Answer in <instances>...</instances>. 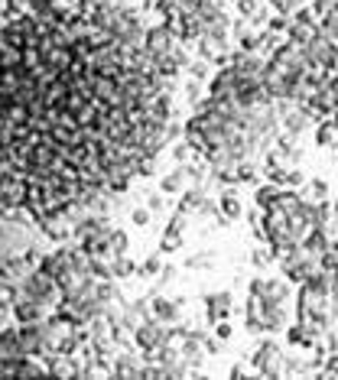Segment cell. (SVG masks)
Here are the masks:
<instances>
[{"instance_id":"cell-10","label":"cell","mask_w":338,"mask_h":380,"mask_svg":"<svg viewBox=\"0 0 338 380\" xmlns=\"http://www.w3.org/2000/svg\"><path fill=\"white\" fill-rule=\"evenodd\" d=\"M179 46V36H176V29L169 26L166 20L153 23V26H147V52L150 56H166V52H173Z\"/></svg>"},{"instance_id":"cell-33","label":"cell","mask_w":338,"mask_h":380,"mask_svg":"<svg viewBox=\"0 0 338 380\" xmlns=\"http://www.w3.org/2000/svg\"><path fill=\"white\" fill-rule=\"evenodd\" d=\"M20 361H23V354L20 358H0V377L4 380L20 377Z\"/></svg>"},{"instance_id":"cell-1","label":"cell","mask_w":338,"mask_h":380,"mask_svg":"<svg viewBox=\"0 0 338 380\" xmlns=\"http://www.w3.org/2000/svg\"><path fill=\"white\" fill-rule=\"evenodd\" d=\"M319 267H322V254L309 250L306 244H296L293 250H287V254L280 257V273H283L293 286H302Z\"/></svg>"},{"instance_id":"cell-25","label":"cell","mask_w":338,"mask_h":380,"mask_svg":"<svg viewBox=\"0 0 338 380\" xmlns=\"http://www.w3.org/2000/svg\"><path fill=\"white\" fill-rule=\"evenodd\" d=\"M52 7H56L59 16H66V20H72V16H78V14H88V4H85V0H52Z\"/></svg>"},{"instance_id":"cell-17","label":"cell","mask_w":338,"mask_h":380,"mask_svg":"<svg viewBox=\"0 0 338 380\" xmlns=\"http://www.w3.org/2000/svg\"><path fill=\"white\" fill-rule=\"evenodd\" d=\"M189 173H185V163H176V169H169L166 175H160V192H166V195L179 198L185 189H189Z\"/></svg>"},{"instance_id":"cell-11","label":"cell","mask_w":338,"mask_h":380,"mask_svg":"<svg viewBox=\"0 0 338 380\" xmlns=\"http://www.w3.org/2000/svg\"><path fill=\"white\" fill-rule=\"evenodd\" d=\"M150 306H153L156 319H163L166 325H173V322H183L189 299H185V296H173V299H169V296H163V292H150Z\"/></svg>"},{"instance_id":"cell-23","label":"cell","mask_w":338,"mask_h":380,"mask_svg":"<svg viewBox=\"0 0 338 380\" xmlns=\"http://www.w3.org/2000/svg\"><path fill=\"white\" fill-rule=\"evenodd\" d=\"M163 250H156V254H150V257H143V260L137 263V277L140 279H153V277H160L163 273V267H166V263H163Z\"/></svg>"},{"instance_id":"cell-6","label":"cell","mask_w":338,"mask_h":380,"mask_svg":"<svg viewBox=\"0 0 338 380\" xmlns=\"http://www.w3.org/2000/svg\"><path fill=\"white\" fill-rule=\"evenodd\" d=\"M20 348H23V354H30V358H43V361L49 358L52 348H49V329H46V319L20 325Z\"/></svg>"},{"instance_id":"cell-38","label":"cell","mask_w":338,"mask_h":380,"mask_svg":"<svg viewBox=\"0 0 338 380\" xmlns=\"http://www.w3.org/2000/svg\"><path fill=\"white\" fill-rule=\"evenodd\" d=\"M244 332H250V335H267L264 315H244Z\"/></svg>"},{"instance_id":"cell-30","label":"cell","mask_w":338,"mask_h":380,"mask_svg":"<svg viewBox=\"0 0 338 380\" xmlns=\"http://www.w3.org/2000/svg\"><path fill=\"white\" fill-rule=\"evenodd\" d=\"M208 66H212V62H208V58H192L189 66H185V78H212V75H208Z\"/></svg>"},{"instance_id":"cell-21","label":"cell","mask_w":338,"mask_h":380,"mask_svg":"<svg viewBox=\"0 0 338 380\" xmlns=\"http://www.w3.org/2000/svg\"><path fill=\"white\" fill-rule=\"evenodd\" d=\"M316 146L319 150H332L338 146V117H325L322 124H316Z\"/></svg>"},{"instance_id":"cell-26","label":"cell","mask_w":338,"mask_h":380,"mask_svg":"<svg viewBox=\"0 0 338 380\" xmlns=\"http://www.w3.org/2000/svg\"><path fill=\"white\" fill-rule=\"evenodd\" d=\"M183 244H185V234L163 227V237H160V247H156V250H163V254H176V250L183 247Z\"/></svg>"},{"instance_id":"cell-5","label":"cell","mask_w":338,"mask_h":380,"mask_svg":"<svg viewBox=\"0 0 338 380\" xmlns=\"http://www.w3.org/2000/svg\"><path fill=\"white\" fill-rule=\"evenodd\" d=\"M247 292L257 296L264 306H287L293 299V283L287 277H250Z\"/></svg>"},{"instance_id":"cell-12","label":"cell","mask_w":338,"mask_h":380,"mask_svg":"<svg viewBox=\"0 0 338 380\" xmlns=\"http://www.w3.org/2000/svg\"><path fill=\"white\" fill-rule=\"evenodd\" d=\"M143 367H147V358L140 354L137 344H133V348H121L118 358H114V377L137 380V377H143Z\"/></svg>"},{"instance_id":"cell-40","label":"cell","mask_w":338,"mask_h":380,"mask_svg":"<svg viewBox=\"0 0 338 380\" xmlns=\"http://www.w3.org/2000/svg\"><path fill=\"white\" fill-rule=\"evenodd\" d=\"M202 344H205L208 358H218V354H221V348H225V344H228V342H221V338L212 332V335H205V338H202Z\"/></svg>"},{"instance_id":"cell-28","label":"cell","mask_w":338,"mask_h":380,"mask_svg":"<svg viewBox=\"0 0 338 380\" xmlns=\"http://www.w3.org/2000/svg\"><path fill=\"white\" fill-rule=\"evenodd\" d=\"M127 277H137V263L130 257H114V279H127Z\"/></svg>"},{"instance_id":"cell-18","label":"cell","mask_w":338,"mask_h":380,"mask_svg":"<svg viewBox=\"0 0 338 380\" xmlns=\"http://www.w3.org/2000/svg\"><path fill=\"white\" fill-rule=\"evenodd\" d=\"M218 208H221V215L231 218V221L244 218V202H241V195H237V185H221L218 189Z\"/></svg>"},{"instance_id":"cell-27","label":"cell","mask_w":338,"mask_h":380,"mask_svg":"<svg viewBox=\"0 0 338 380\" xmlns=\"http://www.w3.org/2000/svg\"><path fill=\"white\" fill-rule=\"evenodd\" d=\"M130 250V234L124 227H114L111 231V257H124Z\"/></svg>"},{"instance_id":"cell-9","label":"cell","mask_w":338,"mask_h":380,"mask_svg":"<svg viewBox=\"0 0 338 380\" xmlns=\"http://www.w3.org/2000/svg\"><path fill=\"white\" fill-rule=\"evenodd\" d=\"M39 231H43L46 241L52 244H72L75 241V225L68 221L66 212H52L39 221Z\"/></svg>"},{"instance_id":"cell-44","label":"cell","mask_w":338,"mask_h":380,"mask_svg":"<svg viewBox=\"0 0 338 380\" xmlns=\"http://www.w3.org/2000/svg\"><path fill=\"white\" fill-rule=\"evenodd\" d=\"M306 173H302L299 166H290V179H287V185H293V189H306Z\"/></svg>"},{"instance_id":"cell-14","label":"cell","mask_w":338,"mask_h":380,"mask_svg":"<svg viewBox=\"0 0 338 380\" xmlns=\"http://www.w3.org/2000/svg\"><path fill=\"white\" fill-rule=\"evenodd\" d=\"M237 88H241V78H237L235 66H225V68H215V72H212L205 91L212 98H235Z\"/></svg>"},{"instance_id":"cell-29","label":"cell","mask_w":338,"mask_h":380,"mask_svg":"<svg viewBox=\"0 0 338 380\" xmlns=\"http://www.w3.org/2000/svg\"><path fill=\"white\" fill-rule=\"evenodd\" d=\"M302 192H306L312 202H325V198H329V183H325V179H309Z\"/></svg>"},{"instance_id":"cell-8","label":"cell","mask_w":338,"mask_h":380,"mask_svg":"<svg viewBox=\"0 0 338 380\" xmlns=\"http://www.w3.org/2000/svg\"><path fill=\"white\" fill-rule=\"evenodd\" d=\"M166 335H169V325L163 319H156V315H150L147 322H140L137 329H133V344H137L140 351H156L166 344Z\"/></svg>"},{"instance_id":"cell-32","label":"cell","mask_w":338,"mask_h":380,"mask_svg":"<svg viewBox=\"0 0 338 380\" xmlns=\"http://www.w3.org/2000/svg\"><path fill=\"white\" fill-rule=\"evenodd\" d=\"M237 7V16H244V20H254V16L264 10V0H235Z\"/></svg>"},{"instance_id":"cell-41","label":"cell","mask_w":338,"mask_h":380,"mask_svg":"<svg viewBox=\"0 0 338 380\" xmlns=\"http://www.w3.org/2000/svg\"><path fill=\"white\" fill-rule=\"evenodd\" d=\"M322 377H335L338 380V351H332V354H325V361H322Z\"/></svg>"},{"instance_id":"cell-43","label":"cell","mask_w":338,"mask_h":380,"mask_svg":"<svg viewBox=\"0 0 338 380\" xmlns=\"http://www.w3.org/2000/svg\"><path fill=\"white\" fill-rule=\"evenodd\" d=\"M130 221H133L137 227H147L150 221H153V212H150L147 205H143V208H133V212H130Z\"/></svg>"},{"instance_id":"cell-37","label":"cell","mask_w":338,"mask_h":380,"mask_svg":"<svg viewBox=\"0 0 338 380\" xmlns=\"http://www.w3.org/2000/svg\"><path fill=\"white\" fill-rule=\"evenodd\" d=\"M195 156H199V153H195L185 140H179V143L173 146V160H176V163H189V160H195Z\"/></svg>"},{"instance_id":"cell-42","label":"cell","mask_w":338,"mask_h":380,"mask_svg":"<svg viewBox=\"0 0 338 380\" xmlns=\"http://www.w3.org/2000/svg\"><path fill=\"white\" fill-rule=\"evenodd\" d=\"M147 208L153 215H163L166 212V192H153V195H147Z\"/></svg>"},{"instance_id":"cell-20","label":"cell","mask_w":338,"mask_h":380,"mask_svg":"<svg viewBox=\"0 0 338 380\" xmlns=\"http://www.w3.org/2000/svg\"><path fill=\"white\" fill-rule=\"evenodd\" d=\"M23 354V348H20V325H4L0 329V358H20Z\"/></svg>"},{"instance_id":"cell-4","label":"cell","mask_w":338,"mask_h":380,"mask_svg":"<svg viewBox=\"0 0 338 380\" xmlns=\"http://www.w3.org/2000/svg\"><path fill=\"white\" fill-rule=\"evenodd\" d=\"M16 289H20L23 296H30V299L43 302L46 309H56V306L62 302V286H59V279L52 277V273H46L43 267H36V270H33L30 277L23 279Z\"/></svg>"},{"instance_id":"cell-35","label":"cell","mask_w":338,"mask_h":380,"mask_svg":"<svg viewBox=\"0 0 338 380\" xmlns=\"http://www.w3.org/2000/svg\"><path fill=\"white\" fill-rule=\"evenodd\" d=\"M183 91H185V101H189V108H195V104L202 101V81L199 78H189Z\"/></svg>"},{"instance_id":"cell-36","label":"cell","mask_w":338,"mask_h":380,"mask_svg":"<svg viewBox=\"0 0 338 380\" xmlns=\"http://www.w3.org/2000/svg\"><path fill=\"white\" fill-rule=\"evenodd\" d=\"M287 344H290V348L306 344V325H302V322H296V325H290V329H287Z\"/></svg>"},{"instance_id":"cell-7","label":"cell","mask_w":338,"mask_h":380,"mask_svg":"<svg viewBox=\"0 0 338 380\" xmlns=\"http://www.w3.org/2000/svg\"><path fill=\"white\" fill-rule=\"evenodd\" d=\"M319 33H322V20H319V14L312 7H306V4H302V7L290 16V33H287V36L293 39V43L306 46L309 39H316Z\"/></svg>"},{"instance_id":"cell-39","label":"cell","mask_w":338,"mask_h":380,"mask_svg":"<svg viewBox=\"0 0 338 380\" xmlns=\"http://www.w3.org/2000/svg\"><path fill=\"white\" fill-rule=\"evenodd\" d=\"M176 267H163V273H160V279H156V283H153V289H150V292H163V289H166V286L169 283H173V279H176Z\"/></svg>"},{"instance_id":"cell-15","label":"cell","mask_w":338,"mask_h":380,"mask_svg":"<svg viewBox=\"0 0 338 380\" xmlns=\"http://www.w3.org/2000/svg\"><path fill=\"white\" fill-rule=\"evenodd\" d=\"M46 367H49V377H62V380H75L85 371V364L75 354H59V351H52L46 358Z\"/></svg>"},{"instance_id":"cell-13","label":"cell","mask_w":338,"mask_h":380,"mask_svg":"<svg viewBox=\"0 0 338 380\" xmlns=\"http://www.w3.org/2000/svg\"><path fill=\"white\" fill-rule=\"evenodd\" d=\"M202 306H205V322H208V325H218L221 319H231V312H235V292H231V289L208 292L205 299H202Z\"/></svg>"},{"instance_id":"cell-46","label":"cell","mask_w":338,"mask_h":380,"mask_svg":"<svg viewBox=\"0 0 338 380\" xmlns=\"http://www.w3.org/2000/svg\"><path fill=\"white\" fill-rule=\"evenodd\" d=\"M228 377L231 380H244V377H247V361H237V364H231Z\"/></svg>"},{"instance_id":"cell-16","label":"cell","mask_w":338,"mask_h":380,"mask_svg":"<svg viewBox=\"0 0 338 380\" xmlns=\"http://www.w3.org/2000/svg\"><path fill=\"white\" fill-rule=\"evenodd\" d=\"M33 270H36V263H33L26 254H23V257H4V277H0V279H4V283L20 286Z\"/></svg>"},{"instance_id":"cell-19","label":"cell","mask_w":338,"mask_h":380,"mask_svg":"<svg viewBox=\"0 0 338 380\" xmlns=\"http://www.w3.org/2000/svg\"><path fill=\"white\" fill-rule=\"evenodd\" d=\"M290 329V302L287 306H264V332L267 335H280Z\"/></svg>"},{"instance_id":"cell-34","label":"cell","mask_w":338,"mask_h":380,"mask_svg":"<svg viewBox=\"0 0 338 380\" xmlns=\"http://www.w3.org/2000/svg\"><path fill=\"white\" fill-rule=\"evenodd\" d=\"M260 36H264V46H260V52H264V56H270V52L277 49L283 39H287V33H273V29H264Z\"/></svg>"},{"instance_id":"cell-2","label":"cell","mask_w":338,"mask_h":380,"mask_svg":"<svg viewBox=\"0 0 338 380\" xmlns=\"http://www.w3.org/2000/svg\"><path fill=\"white\" fill-rule=\"evenodd\" d=\"M270 68L277 75H283V78H290V81H296L302 72H309V56H306V46H299V43H293V39H283V43L277 46V49L270 52Z\"/></svg>"},{"instance_id":"cell-3","label":"cell","mask_w":338,"mask_h":380,"mask_svg":"<svg viewBox=\"0 0 338 380\" xmlns=\"http://www.w3.org/2000/svg\"><path fill=\"white\" fill-rule=\"evenodd\" d=\"M283 364H287V348L277 342V335H264L250 354V371H257L260 377H283Z\"/></svg>"},{"instance_id":"cell-31","label":"cell","mask_w":338,"mask_h":380,"mask_svg":"<svg viewBox=\"0 0 338 380\" xmlns=\"http://www.w3.org/2000/svg\"><path fill=\"white\" fill-rule=\"evenodd\" d=\"M302 4H306V0H267V7H270L273 14H283V16H293Z\"/></svg>"},{"instance_id":"cell-24","label":"cell","mask_w":338,"mask_h":380,"mask_svg":"<svg viewBox=\"0 0 338 380\" xmlns=\"http://www.w3.org/2000/svg\"><path fill=\"white\" fill-rule=\"evenodd\" d=\"M280 189H283V185H277V183H260L257 189H254V205H260V208H273V205H277V198H280Z\"/></svg>"},{"instance_id":"cell-45","label":"cell","mask_w":338,"mask_h":380,"mask_svg":"<svg viewBox=\"0 0 338 380\" xmlns=\"http://www.w3.org/2000/svg\"><path fill=\"white\" fill-rule=\"evenodd\" d=\"M212 332L221 338V342H231V335H235V329H231V319H221L218 325H212Z\"/></svg>"},{"instance_id":"cell-22","label":"cell","mask_w":338,"mask_h":380,"mask_svg":"<svg viewBox=\"0 0 338 380\" xmlns=\"http://www.w3.org/2000/svg\"><path fill=\"white\" fill-rule=\"evenodd\" d=\"M218 267V250H199V254L185 257V270H195V273H212Z\"/></svg>"}]
</instances>
